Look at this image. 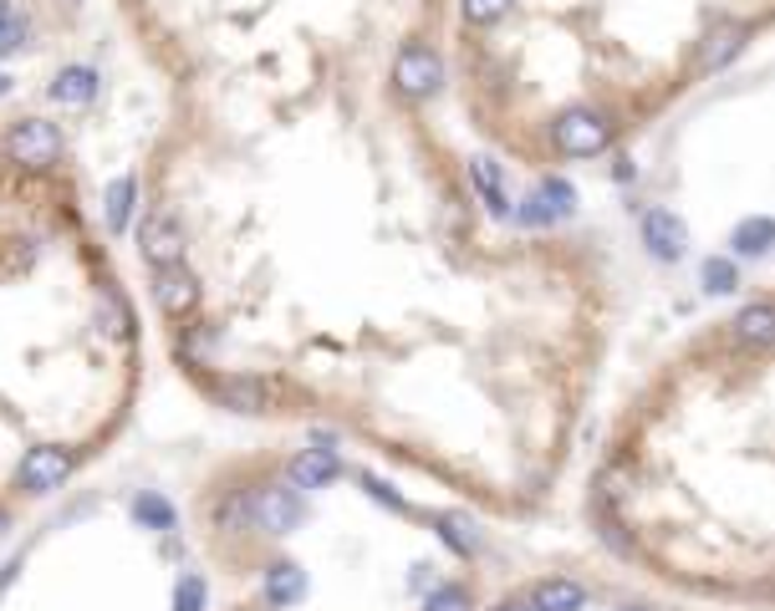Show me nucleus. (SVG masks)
I'll list each match as a JSON object with an SVG mask.
<instances>
[{
	"label": "nucleus",
	"mask_w": 775,
	"mask_h": 611,
	"mask_svg": "<svg viewBox=\"0 0 775 611\" xmlns=\"http://www.w3.org/2000/svg\"><path fill=\"white\" fill-rule=\"evenodd\" d=\"M470 179H474V194L485 199L490 215H506L510 199H506V179H500V168L490 164V158H474V164H470Z\"/></svg>",
	"instance_id": "obj_17"
},
{
	"label": "nucleus",
	"mask_w": 775,
	"mask_h": 611,
	"mask_svg": "<svg viewBox=\"0 0 775 611\" xmlns=\"http://www.w3.org/2000/svg\"><path fill=\"white\" fill-rule=\"evenodd\" d=\"M245 505H251V525L266 530V535H291V530L302 525V489H291V484H255L251 495H245Z\"/></svg>",
	"instance_id": "obj_2"
},
{
	"label": "nucleus",
	"mask_w": 775,
	"mask_h": 611,
	"mask_svg": "<svg viewBox=\"0 0 775 611\" xmlns=\"http://www.w3.org/2000/svg\"><path fill=\"white\" fill-rule=\"evenodd\" d=\"M740 285V270H735V260H704V291L709 296H729Z\"/></svg>",
	"instance_id": "obj_24"
},
{
	"label": "nucleus",
	"mask_w": 775,
	"mask_h": 611,
	"mask_svg": "<svg viewBox=\"0 0 775 611\" xmlns=\"http://www.w3.org/2000/svg\"><path fill=\"white\" fill-rule=\"evenodd\" d=\"M209 347H215V331H209V327H185V342H179V357H185L189 367H204Z\"/></svg>",
	"instance_id": "obj_25"
},
{
	"label": "nucleus",
	"mask_w": 775,
	"mask_h": 611,
	"mask_svg": "<svg viewBox=\"0 0 775 611\" xmlns=\"http://www.w3.org/2000/svg\"><path fill=\"white\" fill-rule=\"evenodd\" d=\"M128 209H134V179H113L107 194H102V215H107V230L113 234L128 225Z\"/></svg>",
	"instance_id": "obj_20"
},
{
	"label": "nucleus",
	"mask_w": 775,
	"mask_h": 611,
	"mask_svg": "<svg viewBox=\"0 0 775 611\" xmlns=\"http://www.w3.org/2000/svg\"><path fill=\"white\" fill-rule=\"evenodd\" d=\"M729 245H735V255H765L775 245V219H745V225H735Z\"/></svg>",
	"instance_id": "obj_18"
},
{
	"label": "nucleus",
	"mask_w": 775,
	"mask_h": 611,
	"mask_svg": "<svg viewBox=\"0 0 775 611\" xmlns=\"http://www.w3.org/2000/svg\"><path fill=\"white\" fill-rule=\"evenodd\" d=\"M0 149H5L11 164L51 168L67 143H62V128H56V123H47V117H21V123H11V132L0 138Z\"/></svg>",
	"instance_id": "obj_1"
},
{
	"label": "nucleus",
	"mask_w": 775,
	"mask_h": 611,
	"mask_svg": "<svg viewBox=\"0 0 775 611\" xmlns=\"http://www.w3.org/2000/svg\"><path fill=\"white\" fill-rule=\"evenodd\" d=\"M338 474H342V459L332 448H302V454L287 463L291 489H321V484H332Z\"/></svg>",
	"instance_id": "obj_11"
},
{
	"label": "nucleus",
	"mask_w": 775,
	"mask_h": 611,
	"mask_svg": "<svg viewBox=\"0 0 775 611\" xmlns=\"http://www.w3.org/2000/svg\"><path fill=\"white\" fill-rule=\"evenodd\" d=\"M138 250H143V260H149L153 270H169V265L185 260V230H179L164 209H153V215L138 225Z\"/></svg>",
	"instance_id": "obj_5"
},
{
	"label": "nucleus",
	"mask_w": 775,
	"mask_h": 611,
	"mask_svg": "<svg viewBox=\"0 0 775 611\" xmlns=\"http://www.w3.org/2000/svg\"><path fill=\"white\" fill-rule=\"evenodd\" d=\"M47 92H51V102H62V107H87V102L98 98V72L82 62H72L51 77Z\"/></svg>",
	"instance_id": "obj_12"
},
{
	"label": "nucleus",
	"mask_w": 775,
	"mask_h": 611,
	"mask_svg": "<svg viewBox=\"0 0 775 611\" xmlns=\"http://www.w3.org/2000/svg\"><path fill=\"white\" fill-rule=\"evenodd\" d=\"M643 245H648V255L653 260H678L684 255V245H689V230H684V219L674 215V209H648L643 215Z\"/></svg>",
	"instance_id": "obj_9"
},
{
	"label": "nucleus",
	"mask_w": 775,
	"mask_h": 611,
	"mask_svg": "<svg viewBox=\"0 0 775 611\" xmlns=\"http://www.w3.org/2000/svg\"><path fill=\"white\" fill-rule=\"evenodd\" d=\"M459 11H465L470 26H495L510 11V0H459Z\"/></svg>",
	"instance_id": "obj_26"
},
{
	"label": "nucleus",
	"mask_w": 775,
	"mask_h": 611,
	"mask_svg": "<svg viewBox=\"0 0 775 611\" xmlns=\"http://www.w3.org/2000/svg\"><path fill=\"white\" fill-rule=\"evenodd\" d=\"M5 92H11V77H0V98H5Z\"/></svg>",
	"instance_id": "obj_33"
},
{
	"label": "nucleus",
	"mask_w": 775,
	"mask_h": 611,
	"mask_svg": "<svg viewBox=\"0 0 775 611\" xmlns=\"http://www.w3.org/2000/svg\"><path fill=\"white\" fill-rule=\"evenodd\" d=\"M582 607H587V591H582L576 581L551 576L531 591V611H582Z\"/></svg>",
	"instance_id": "obj_15"
},
{
	"label": "nucleus",
	"mask_w": 775,
	"mask_h": 611,
	"mask_svg": "<svg viewBox=\"0 0 775 611\" xmlns=\"http://www.w3.org/2000/svg\"><path fill=\"white\" fill-rule=\"evenodd\" d=\"M153 301L169 321H189L200 311V285H194L185 265H169V270H153Z\"/></svg>",
	"instance_id": "obj_7"
},
{
	"label": "nucleus",
	"mask_w": 775,
	"mask_h": 611,
	"mask_svg": "<svg viewBox=\"0 0 775 611\" xmlns=\"http://www.w3.org/2000/svg\"><path fill=\"white\" fill-rule=\"evenodd\" d=\"M363 484H368V495H372V499H383V505H393V510H404V499L393 495V489H387L383 480H372V474H363Z\"/></svg>",
	"instance_id": "obj_30"
},
{
	"label": "nucleus",
	"mask_w": 775,
	"mask_h": 611,
	"mask_svg": "<svg viewBox=\"0 0 775 611\" xmlns=\"http://www.w3.org/2000/svg\"><path fill=\"white\" fill-rule=\"evenodd\" d=\"M576 209V189L561 179H546L536 189V194L521 204V225H557V219H567Z\"/></svg>",
	"instance_id": "obj_10"
},
{
	"label": "nucleus",
	"mask_w": 775,
	"mask_h": 611,
	"mask_svg": "<svg viewBox=\"0 0 775 611\" xmlns=\"http://www.w3.org/2000/svg\"><path fill=\"white\" fill-rule=\"evenodd\" d=\"M495 611H531V601H500Z\"/></svg>",
	"instance_id": "obj_31"
},
{
	"label": "nucleus",
	"mask_w": 775,
	"mask_h": 611,
	"mask_svg": "<svg viewBox=\"0 0 775 611\" xmlns=\"http://www.w3.org/2000/svg\"><path fill=\"white\" fill-rule=\"evenodd\" d=\"M434 525H439V535H444V546H455L459 556H474V550H480V530H474L465 514H434Z\"/></svg>",
	"instance_id": "obj_19"
},
{
	"label": "nucleus",
	"mask_w": 775,
	"mask_h": 611,
	"mask_svg": "<svg viewBox=\"0 0 775 611\" xmlns=\"http://www.w3.org/2000/svg\"><path fill=\"white\" fill-rule=\"evenodd\" d=\"M423 611H470V591H465V586H439V591L423 601Z\"/></svg>",
	"instance_id": "obj_27"
},
{
	"label": "nucleus",
	"mask_w": 775,
	"mask_h": 611,
	"mask_svg": "<svg viewBox=\"0 0 775 611\" xmlns=\"http://www.w3.org/2000/svg\"><path fill=\"white\" fill-rule=\"evenodd\" d=\"M179 611H200L204 607V581L200 576H185L179 581V601H174Z\"/></svg>",
	"instance_id": "obj_28"
},
{
	"label": "nucleus",
	"mask_w": 775,
	"mask_h": 611,
	"mask_svg": "<svg viewBox=\"0 0 775 611\" xmlns=\"http://www.w3.org/2000/svg\"><path fill=\"white\" fill-rule=\"evenodd\" d=\"M215 397L225 403V408H236V413H270V408H281V382L225 378V382H215Z\"/></svg>",
	"instance_id": "obj_8"
},
{
	"label": "nucleus",
	"mask_w": 775,
	"mask_h": 611,
	"mask_svg": "<svg viewBox=\"0 0 775 611\" xmlns=\"http://www.w3.org/2000/svg\"><path fill=\"white\" fill-rule=\"evenodd\" d=\"M245 525H251V505H245V489H230L225 499H215V530H225V535H240Z\"/></svg>",
	"instance_id": "obj_21"
},
{
	"label": "nucleus",
	"mask_w": 775,
	"mask_h": 611,
	"mask_svg": "<svg viewBox=\"0 0 775 611\" xmlns=\"http://www.w3.org/2000/svg\"><path fill=\"white\" fill-rule=\"evenodd\" d=\"M98 321L113 336H134V311H128V301L118 296V291H102L98 296Z\"/></svg>",
	"instance_id": "obj_22"
},
{
	"label": "nucleus",
	"mask_w": 775,
	"mask_h": 611,
	"mask_svg": "<svg viewBox=\"0 0 775 611\" xmlns=\"http://www.w3.org/2000/svg\"><path fill=\"white\" fill-rule=\"evenodd\" d=\"M439 82H444V62H439V51H434V47L414 41V47L398 51V62H393V87H398V92H404L408 102L434 98Z\"/></svg>",
	"instance_id": "obj_4"
},
{
	"label": "nucleus",
	"mask_w": 775,
	"mask_h": 611,
	"mask_svg": "<svg viewBox=\"0 0 775 611\" xmlns=\"http://www.w3.org/2000/svg\"><path fill=\"white\" fill-rule=\"evenodd\" d=\"M735 342H745V347H775V306H745L735 316Z\"/></svg>",
	"instance_id": "obj_16"
},
{
	"label": "nucleus",
	"mask_w": 775,
	"mask_h": 611,
	"mask_svg": "<svg viewBox=\"0 0 775 611\" xmlns=\"http://www.w3.org/2000/svg\"><path fill=\"white\" fill-rule=\"evenodd\" d=\"M72 474V454H62V448H31L26 459H21L16 469V484L26 489V495H51V489H62Z\"/></svg>",
	"instance_id": "obj_6"
},
{
	"label": "nucleus",
	"mask_w": 775,
	"mask_h": 611,
	"mask_svg": "<svg viewBox=\"0 0 775 611\" xmlns=\"http://www.w3.org/2000/svg\"><path fill=\"white\" fill-rule=\"evenodd\" d=\"M5 21H11V5H5V0H0V31H5Z\"/></svg>",
	"instance_id": "obj_32"
},
{
	"label": "nucleus",
	"mask_w": 775,
	"mask_h": 611,
	"mask_svg": "<svg viewBox=\"0 0 775 611\" xmlns=\"http://www.w3.org/2000/svg\"><path fill=\"white\" fill-rule=\"evenodd\" d=\"M21 41H26V21H5V31H0V56H5V51H16Z\"/></svg>",
	"instance_id": "obj_29"
},
{
	"label": "nucleus",
	"mask_w": 775,
	"mask_h": 611,
	"mask_svg": "<svg viewBox=\"0 0 775 611\" xmlns=\"http://www.w3.org/2000/svg\"><path fill=\"white\" fill-rule=\"evenodd\" d=\"M745 26L740 21H725V26H714V31L704 36V47H699V66H704V72H720V66L729 62V56H735V51L745 47Z\"/></svg>",
	"instance_id": "obj_14"
},
{
	"label": "nucleus",
	"mask_w": 775,
	"mask_h": 611,
	"mask_svg": "<svg viewBox=\"0 0 775 611\" xmlns=\"http://www.w3.org/2000/svg\"><path fill=\"white\" fill-rule=\"evenodd\" d=\"M306 596V571L296 561H276L266 565V601L270 607H296Z\"/></svg>",
	"instance_id": "obj_13"
},
{
	"label": "nucleus",
	"mask_w": 775,
	"mask_h": 611,
	"mask_svg": "<svg viewBox=\"0 0 775 611\" xmlns=\"http://www.w3.org/2000/svg\"><path fill=\"white\" fill-rule=\"evenodd\" d=\"M134 514L143 520V530H174V505L164 495H153V489H143L134 499Z\"/></svg>",
	"instance_id": "obj_23"
},
{
	"label": "nucleus",
	"mask_w": 775,
	"mask_h": 611,
	"mask_svg": "<svg viewBox=\"0 0 775 611\" xmlns=\"http://www.w3.org/2000/svg\"><path fill=\"white\" fill-rule=\"evenodd\" d=\"M551 138H557V149L567 153V158H597V153H607V143H612V123H607L602 113H592V107H572V113L557 117Z\"/></svg>",
	"instance_id": "obj_3"
}]
</instances>
